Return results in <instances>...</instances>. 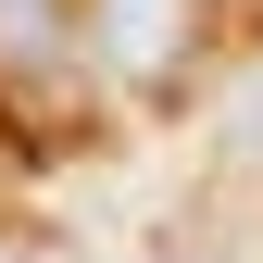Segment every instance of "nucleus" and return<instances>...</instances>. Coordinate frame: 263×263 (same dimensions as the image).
<instances>
[{
	"instance_id": "1",
	"label": "nucleus",
	"mask_w": 263,
	"mask_h": 263,
	"mask_svg": "<svg viewBox=\"0 0 263 263\" xmlns=\"http://www.w3.org/2000/svg\"><path fill=\"white\" fill-rule=\"evenodd\" d=\"M63 13H76V38H88V63H101L113 88L163 101V88L201 63V25H213V0H63Z\"/></svg>"
}]
</instances>
